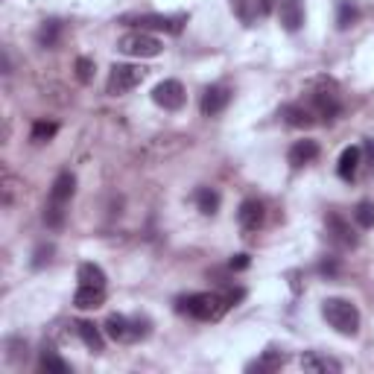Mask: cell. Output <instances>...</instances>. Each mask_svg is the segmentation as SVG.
<instances>
[{"label": "cell", "mask_w": 374, "mask_h": 374, "mask_svg": "<svg viewBox=\"0 0 374 374\" xmlns=\"http://www.w3.org/2000/svg\"><path fill=\"white\" fill-rule=\"evenodd\" d=\"M106 334L114 342H138V339L149 336V321L146 319H126V316H109Z\"/></svg>", "instance_id": "277c9868"}, {"label": "cell", "mask_w": 374, "mask_h": 374, "mask_svg": "<svg viewBox=\"0 0 374 374\" xmlns=\"http://www.w3.org/2000/svg\"><path fill=\"white\" fill-rule=\"evenodd\" d=\"M77 278L85 287H106V272L99 269L97 263H82L79 272H77Z\"/></svg>", "instance_id": "603a6c76"}, {"label": "cell", "mask_w": 374, "mask_h": 374, "mask_svg": "<svg viewBox=\"0 0 374 374\" xmlns=\"http://www.w3.org/2000/svg\"><path fill=\"white\" fill-rule=\"evenodd\" d=\"M77 331H79V339L85 342V348H91L94 354H99L106 348V342H103V334H99V328L94 325V321H79L77 325Z\"/></svg>", "instance_id": "d6986e66"}, {"label": "cell", "mask_w": 374, "mask_h": 374, "mask_svg": "<svg viewBox=\"0 0 374 374\" xmlns=\"http://www.w3.org/2000/svg\"><path fill=\"white\" fill-rule=\"evenodd\" d=\"M316 117V111L313 109H304V106H287L284 109V120L290 123L292 129H307V126H313V120Z\"/></svg>", "instance_id": "e0dca14e"}, {"label": "cell", "mask_w": 374, "mask_h": 374, "mask_svg": "<svg viewBox=\"0 0 374 374\" xmlns=\"http://www.w3.org/2000/svg\"><path fill=\"white\" fill-rule=\"evenodd\" d=\"M328 237H331V243H336L339 248H354V246L360 243V237H357L354 229H351V222L342 219L339 214H331V216H328Z\"/></svg>", "instance_id": "30bf717a"}, {"label": "cell", "mask_w": 374, "mask_h": 374, "mask_svg": "<svg viewBox=\"0 0 374 374\" xmlns=\"http://www.w3.org/2000/svg\"><path fill=\"white\" fill-rule=\"evenodd\" d=\"M231 103V91L226 88V85H211L205 94H202V114L205 117H214V114H219V111H226V106Z\"/></svg>", "instance_id": "8fae6325"}, {"label": "cell", "mask_w": 374, "mask_h": 374, "mask_svg": "<svg viewBox=\"0 0 374 374\" xmlns=\"http://www.w3.org/2000/svg\"><path fill=\"white\" fill-rule=\"evenodd\" d=\"M302 368L304 371H321V374H336L342 365L336 363V360H331V357H321V354H316V351H310V354H304L302 357Z\"/></svg>", "instance_id": "ac0fdd59"}, {"label": "cell", "mask_w": 374, "mask_h": 374, "mask_svg": "<svg viewBox=\"0 0 374 374\" xmlns=\"http://www.w3.org/2000/svg\"><path fill=\"white\" fill-rule=\"evenodd\" d=\"M229 307H231L229 295H219V292H196V295H187L179 302V310H185L187 316H193L199 321H216Z\"/></svg>", "instance_id": "6da1fadb"}, {"label": "cell", "mask_w": 374, "mask_h": 374, "mask_svg": "<svg viewBox=\"0 0 374 374\" xmlns=\"http://www.w3.org/2000/svg\"><path fill=\"white\" fill-rule=\"evenodd\" d=\"M196 205L205 216H214L219 211V193L214 187H199L196 190Z\"/></svg>", "instance_id": "44dd1931"}, {"label": "cell", "mask_w": 374, "mask_h": 374, "mask_svg": "<svg viewBox=\"0 0 374 374\" xmlns=\"http://www.w3.org/2000/svg\"><path fill=\"white\" fill-rule=\"evenodd\" d=\"M360 161H363V149H360V146H345V149H342V155H339V167H336L339 179L354 182L357 170H360Z\"/></svg>", "instance_id": "5bb4252c"}, {"label": "cell", "mask_w": 374, "mask_h": 374, "mask_svg": "<svg viewBox=\"0 0 374 374\" xmlns=\"http://www.w3.org/2000/svg\"><path fill=\"white\" fill-rule=\"evenodd\" d=\"M56 132H59V126L53 120H38L35 126H33V143H47V141H53L56 138Z\"/></svg>", "instance_id": "d4e9b609"}, {"label": "cell", "mask_w": 374, "mask_h": 374, "mask_svg": "<svg viewBox=\"0 0 374 374\" xmlns=\"http://www.w3.org/2000/svg\"><path fill=\"white\" fill-rule=\"evenodd\" d=\"M360 12L354 6V0H339V9H336V27L339 30H351L354 23H357Z\"/></svg>", "instance_id": "cb8c5ba5"}, {"label": "cell", "mask_w": 374, "mask_h": 374, "mask_svg": "<svg viewBox=\"0 0 374 374\" xmlns=\"http://www.w3.org/2000/svg\"><path fill=\"white\" fill-rule=\"evenodd\" d=\"M73 193H77V176H73V172H59L53 182V190H50V202L67 205Z\"/></svg>", "instance_id": "2e32d148"}, {"label": "cell", "mask_w": 374, "mask_h": 374, "mask_svg": "<svg viewBox=\"0 0 374 374\" xmlns=\"http://www.w3.org/2000/svg\"><path fill=\"white\" fill-rule=\"evenodd\" d=\"M365 155H368V164L374 167V141H365Z\"/></svg>", "instance_id": "e575fe53"}, {"label": "cell", "mask_w": 374, "mask_h": 374, "mask_svg": "<svg viewBox=\"0 0 374 374\" xmlns=\"http://www.w3.org/2000/svg\"><path fill=\"white\" fill-rule=\"evenodd\" d=\"M263 216L266 211H263V202H258V199H246L237 211V222L243 231H258L263 226Z\"/></svg>", "instance_id": "7c38bea8"}, {"label": "cell", "mask_w": 374, "mask_h": 374, "mask_svg": "<svg viewBox=\"0 0 374 374\" xmlns=\"http://www.w3.org/2000/svg\"><path fill=\"white\" fill-rule=\"evenodd\" d=\"M313 111L321 120H336V114L342 111V103H339V94H336L334 82L319 79V85L313 91Z\"/></svg>", "instance_id": "8992f818"}, {"label": "cell", "mask_w": 374, "mask_h": 374, "mask_svg": "<svg viewBox=\"0 0 374 374\" xmlns=\"http://www.w3.org/2000/svg\"><path fill=\"white\" fill-rule=\"evenodd\" d=\"M354 219H357V226L360 229H374V202H360L357 211H354Z\"/></svg>", "instance_id": "f1b7e54d"}, {"label": "cell", "mask_w": 374, "mask_h": 374, "mask_svg": "<svg viewBox=\"0 0 374 374\" xmlns=\"http://www.w3.org/2000/svg\"><path fill=\"white\" fill-rule=\"evenodd\" d=\"M41 371H47V374H67V371H70V365H67L59 354L44 351V354H41Z\"/></svg>", "instance_id": "484cf974"}, {"label": "cell", "mask_w": 374, "mask_h": 374, "mask_svg": "<svg viewBox=\"0 0 374 374\" xmlns=\"http://www.w3.org/2000/svg\"><path fill=\"white\" fill-rule=\"evenodd\" d=\"M287 363V357L284 354H278V351H266L260 360H255V363H248V371H258V374H269V371H278L281 365Z\"/></svg>", "instance_id": "ffe728a7"}, {"label": "cell", "mask_w": 374, "mask_h": 374, "mask_svg": "<svg viewBox=\"0 0 374 374\" xmlns=\"http://www.w3.org/2000/svg\"><path fill=\"white\" fill-rule=\"evenodd\" d=\"M50 258H53V246H50V243H47V246H38V248H35V255H33V266L41 269V266L50 263Z\"/></svg>", "instance_id": "4dcf8cb0"}, {"label": "cell", "mask_w": 374, "mask_h": 374, "mask_svg": "<svg viewBox=\"0 0 374 374\" xmlns=\"http://www.w3.org/2000/svg\"><path fill=\"white\" fill-rule=\"evenodd\" d=\"M44 222H47V229H62L65 226V205L50 202L44 208Z\"/></svg>", "instance_id": "83f0119b"}, {"label": "cell", "mask_w": 374, "mask_h": 374, "mask_svg": "<svg viewBox=\"0 0 374 374\" xmlns=\"http://www.w3.org/2000/svg\"><path fill=\"white\" fill-rule=\"evenodd\" d=\"M231 6H234V12H237L246 23H252V21L260 15V4H258V0H231Z\"/></svg>", "instance_id": "4316f807"}, {"label": "cell", "mask_w": 374, "mask_h": 374, "mask_svg": "<svg viewBox=\"0 0 374 374\" xmlns=\"http://www.w3.org/2000/svg\"><path fill=\"white\" fill-rule=\"evenodd\" d=\"M319 158V143L316 141H295L290 146V153H287V161L292 170H302L307 164H313Z\"/></svg>", "instance_id": "4fadbf2b"}, {"label": "cell", "mask_w": 374, "mask_h": 374, "mask_svg": "<svg viewBox=\"0 0 374 374\" xmlns=\"http://www.w3.org/2000/svg\"><path fill=\"white\" fill-rule=\"evenodd\" d=\"M321 316L325 321L342 336H357L360 331V310L348 302V298H328L325 304H321Z\"/></svg>", "instance_id": "7a4b0ae2"}, {"label": "cell", "mask_w": 374, "mask_h": 374, "mask_svg": "<svg viewBox=\"0 0 374 374\" xmlns=\"http://www.w3.org/2000/svg\"><path fill=\"white\" fill-rule=\"evenodd\" d=\"M132 23H138L141 30H161V33H170V35H179L182 27H185V15H138V18H129Z\"/></svg>", "instance_id": "ba28073f"}, {"label": "cell", "mask_w": 374, "mask_h": 374, "mask_svg": "<svg viewBox=\"0 0 374 374\" xmlns=\"http://www.w3.org/2000/svg\"><path fill=\"white\" fill-rule=\"evenodd\" d=\"M77 77H79V82H91L94 79V59H88V56L77 59Z\"/></svg>", "instance_id": "f546056e"}, {"label": "cell", "mask_w": 374, "mask_h": 374, "mask_svg": "<svg viewBox=\"0 0 374 374\" xmlns=\"http://www.w3.org/2000/svg\"><path fill=\"white\" fill-rule=\"evenodd\" d=\"M9 345L15 348V351H9V360H21V357H27V342H18V339H9Z\"/></svg>", "instance_id": "1f68e13d"}, {"label": "cell", "mask_w": 374, "mask_h": 374, "mask_svg": "<svg viewBox=\"0 0 374 374\" xmlns=\"http://www.w3.org/2000/svg\"><path fill=\"white\" fill-rule=\"evenodd\" d=\"M229 266H231V269H237V272H240V269H246V266H248V255H237V258H231V263H229Z\"/></svg>", "instance_id": "836d02e7"}, {"label": "cell", "mask_w": 374, "mask_h": 374, "mask_svg": "<svg viewBox=\"0 0 374 374\" xmlns=\"http://www.w3.org/2000/svg\"><path fill=\"white\" fill-rule=\"evenodd\" d=\"M73 304H77L79 310H97L106 304V287H85L79 284L77 295H73Z\"/></svg>", "instance_id": "9a60e30c"}, {"label": "cell", "mask_w": 374, "mask_h": 374, "mask_svg": "<svg viewBox=\"0 0 374 374\" xmlns=\"http://www.w3.org/2000/svg\"><path fill=\"white\" fill-rule=\"evenodd\" d=\"M59 35H62V23L59 21H44L41 27H38V33H35V41L41 47H56Z\"/></svg>", "instance_id": "7402d4cb"}, {"label": "cell", "mask_w": 374, "mask_h": 374, "mask_svg": "<svg viewBox=\"0 0 374 374\" xmlns=\"http://www.w3.org/2000/svg\"><path fill=\"white\" fill-rule=\"evenodd\" d=\"M278 21L287 33L304 27V0H278Z\"/></svg>", "instance_id": "9c48e42d"}, {"label": "cell", "mask_w": 374, "mask_h": 374, "mask_svg": "<svg viewBox=\"0 0 374 374\" xmlns=\"http://www.w3.org/2000/svg\"><path fill=\"white\" fill-rule=\"evenodd\" d=\"M336 269H339V266H336L334 260H321V263H319V272H321V275H336Z\"/></svg>", "instance_id": "d6a6232c"}, {"label": "cell", "mask_w": 374, "mask_h": 374, "mask_svg": "<svg viewBox=\"0 0 374 374\" xmlns=\"http://www.w3.org/2000/svg\"><path fill=\"white\" fill-rule=\"evenodd\" d=\"M146 77V70L141 65H114L111 73H109V82H106V91L111 97H123L129 94L132 88H138Z\"/></svg>", "instance_id": "5b68a950"}, {"label": "cell", "mask_w": 374, "mask_h": 374, "mask_svg": "<svg viewBox=\"0 0 374 374\" xmlns=\"http://www.w3.org/2000/svg\"><path fill=\"white\" fill-rule=\"evenodd\" d=\"M185 99H187V94L179 79H164L153 88V103L164 111H179L185 106Z\"/></svg>", "instance_id": "52a82bcc"}, {"label": "cell", "mask_w": 374, "mask_h": 374, "mask_svg": "<svg viewBox=\"0 0 374 374\" xmlns=\"http://www.w3.org/2000/svg\"><path fill=\"white\" fill-rule=\"evenodd\" d=\"M117 50L132 56V59H155V56H161L164 44L155 35H149L146 30H132L117 41Z\"/></svg>", "instance_id": "3957f363"}]
</instances>
